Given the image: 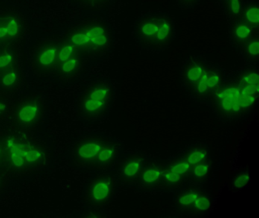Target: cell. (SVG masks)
Wrapping results in <instances>:
<instances>
[{
  "mask_svg": "<svg viewBox=\"0 0 259 218\" xmlns=\"http://www.w3.org/2000/svg\"><path fill=\"white\" fill-rule=\"evenodd\" d=\"M159 15H149L142 18L138 23V36L143 42L152 45L159 27Z\"/></svg>",
  "mask_w": 259,
  "mask_h": 218,
  "instance_id": "cell-10",
  "label": "cell"
},
{
  "mask_svg": "<svg viewBox=\"0 0 259 218\" xmlns=\"http://www.w3.org/2000/svg\"><path fill=\"white\" fill-rule=\"evenodd\" d=\"M60 39H44L31 48L30 65L37 77L54 74L57 67Z\"/></svg>",
  "mask_w": 259,
  "mask_h": 218,
  "instance_id": "cell-4",
  "label": "cell"
},
{
  "mask_svg": "<svg viewBox=\"0 0 259 218\" xmlns=\"http://www.w3.org/2000/svg\"><path fill=\"white\" fill-rule=\"evenodd\" d=\"M258 91V84L246 85V86H241L240 88L242 95H257Z\"/></svg>",
  "mask_w": 259,
  "mask_h": 218,
  "instance_id": "cell-33",
  "label": "cell"
},
{
  "mask_svg": "<svg viewBox=\"0 0 259 218\" xmlns=\"http://www.w3.org/2000/svg\"><path fill=\"white\" fill-rule=\"evenodd\" d=\"M193 167V175L195 178L202 179L207 176L209 170V167L207 164L201 162Z\"/></svg>",
  "mask_w": 259,
  "mask_h": 218,
  "instance_id": "cell-26",
  "label": "cell"
},
{
  "mask_svg": "<svg viewBox=\"0 0 259 218\" xmlns=\"http://www.w3.org/2000/svg\"><path fill=\"white\" fill-rule=\"evenodd\" d=\"M229 10L233 16H238L240 13V0H228Z\"/></svg>",
  "mask_w": 259,
  "mask_h": 218,
  "instance_id": "cell-34",
  "label": "cell"
},
{
  "mask_svg": "<svg viewBox=\"0 0 259 218\" xmlns=\"http://www.w3.org/2000/svg\"><path fill=\"white\" fill-rule=\"evenodd\" d=\"M21 71L19 65L12 67L6 71L0 72V85L6 88L13 87L21 78Z\"/></svg>",
  "mask_w": 259,
  "mask_h": 218,
  "instance_id": "cell-12",
  "label": "cell"
},
{
  "mask_svg": "<svg viewBox=\"0 0 259 218\" xmlns=\"http://www.w3.org/2000/svg\"><path fill=\"white\" fill-rule=\"evenodd\" d=\"M245 23L250 27H257L259 21V9L257 6H251L247 8L244 15Z\"/></svg>",
  "mask_w": 259,
  "mask_h": 218,
  "instance_id": "cell-19",
  "label": "cell"
},
{
  "mask_svg": "<svg viewBox=\"0 0 259 218\" xmlns=\"http://www.w3.org/2000/svg\"><path fill=\"white\" fill-rule=\"evenodd\" d=\"M180 6H184L185 8H190L195 6L198 0H177Z\"/></svg>",
  "mask_w": 259,
  "mask_h": 218,
  "instance_id": "cell-39",
  "label": "cell"
},
{
  "mask_svg": "<svg viewBox=\"0 0 259 218\" xmlns=\"http://www.w3.org/2000/svg\"><path fill=\"white\" fill-rule=\"evenodd\" d=\"M5 107H6L5 104H1V103H0V111L3 110V109L5 108Z\"/></svg>",
  "mask_w": 259,
  "mask_h": 218,
  "instance_id": "cell-40",
  "label": "cell"
},
{
  "mask_svg": "<svg viewBox=\"0 0 259 218\" xmlns=\"http://www.w3.org/2000/svg\"><path fill=\"white\" fill-rule=\"evenodd\" d=\"M207 72H204L203 75L201 76V78L196 83V92L198 94L204 93L208 90L207 89Z\"/></svg>",
  "mask_w": 259,
  "mask_h": 218,
  "instance_id": "cell-31",
  "label": "cell"
},
{
  "mask_svg": "<svg viewBox=\"0 0 259 218\" xmlns=\"http://www.w3.org/2000/svg\"><path fill=\"white\" fill-rule=\"evenodd\" d=\"M193 204L195 208L201 211H206L210 207V201L204 195H198Z\"/></svg>",
  "mask_w": 259,
  "mask_h": 218,
  "instance_id": "cell-25",
  "label": "cell"
},
{
  "mask_svg": "<svg viewBox=\"0 0 259 218\" xmlns=\"http://www.w3.org/2000/svg\"><path fill=\"white\" fill-rule=\"evenodd\" d=\"M116 148L113 143L107 142L102 149L101 150L95 159L93 167H101L110 163L115 154H116Z\"/></svg>",
  "mask_w": 259,
  "mask_h": 218,
  "instance_id": "cell-14",
  "label": "cell"
},
{
  "mask_svg": "<svg viewBox=\"0 0 259 218\" xmlns=\"http://www.w3.org/2000/svg\"><path fill=\"white\" fill-rule=\"evenodd\" d=\"M204 72H205V69L203 65L193 62L186 69V74H185L186 80L190 83H196Z\"/></svg>",
  "mask_w": 259,
  "mask_h": 218,
  "instance_id": "cell-18",
  "label": "cell"
},
{
  "mask_svg": "<svg viewBox=\"0 0 259 218\" xmlns=\"http://www.w3.org/2000/svg\"><path fill=\"white\" fill-rule=\"evenodd\" d=\"M205 157L206 151L204 150H195L186 156V160L191 165V167H193L202 162Z\"/></svg>",
  "mask_w": 259,
  "mask_h": 218,
  "instance_id": "cell-21",
  "label": "cell"
},
{
  "mask_svg": "<svg viewBox=\"0 0 259 218\" xmlns=\"http://www.w3.org/2000/svg\"><path fill=\"white\" fill-rule=\"evenodd\" d=\"M256 96L257 95H242L241 94L237 98L236 101L239 103V105L242 108H245V107H249L251 104H254V101L256 99Z\"/></svg>",
  "mask_w": 259,
  "mask_h": 218,
  "instance_id": "cell-27",
  "label": "cell"
},
{
  "mask_svg": "<svg viewBox=\"0 0 259 218\" xmlns=\"http://www.w3.org/2000/svg\"><path fill=\"white\" fill-rule=\"evenodd\" d=\"M234 33L236 37L239 40H245L251 36V27L246 23H239L236 26Z\"/></svg>",
  "mask_w": 259,
  "mask_h": 218,
  "instance_id": "cell-20",
  "label": "cell"
},
{
  "mask_svg": "<svg viewBox=\"0 0 259 218\" xmlns=\"http://www.w3.org/2000/svg\"><path fill=\"white\" fill-rule=\"evenodd\" d=\"M40 104L36 100H27L19 105L16 112V121L23 126L35 124L40 116Z\"/></svg>",
  "mask_w": 259,
  "mask_h": 218,
  "instance_id": "cell-8",
  "label": "cell"
},
{
  "mask_svg": "<svg viewBox=\"0 0 259 218\" xmlns=\"http://www.w3.org/2000/svg\"><path fill=\"white\" fill-rule=\"evenodd\" d=\"M198 195V194L195 193V192H191V193L183 195L179 199V204L182 206L192 205L195 202Z\"/></svg>",
  "mask_w": 259,
  "mask_h": 218,
  "instance_id": "cell-30",
  "label": "cell"
},
{
  "mask_svg": "<svg viewBox=\"0 0 259 218\" xmlns=\"http://www.w3.org/2000/svg\"><path fill=\"white\" fill-rule=\"evenodd\" d=\"M191 168H192L191 165L185 160H181V161L176 163L175 165H172L169 171L176 173V174H180V175H183V174L187 173L188 171L190 170Z\"/></svg>",
  "mask_w": 259,
  "mask_h": 218,
  "instance_id": "cell-24",
  "label": "cell"
},
{
  "mask_svg": "<svg viewBox=\"0 0 259 218\" xmlns=\"http://www.w3.org/2000/svg\"><path fill=\"white\" fill-rule=\"evenodd\" d=\"M247 51L248 54L252 57H257L259 52V42L257 39H253L250 41L247 46Z\"/></svg>",
  "mask_w": 259,
  "mask_h": 218,
  "instance_id": "cell-35",
  "label": "cell"
},
{
  "mask_svg": "<svg viewBox=\"0 0 259 218\" xmlns=\"http://www.w3.org/2000/svg\"><path fill=\"white\" fill-rule=\"evenodd\" d=\"M172 21L170 18L164 15H160L158 30L152 45L162 46L167 43L172 37Z\"/></svg>",
  "mask_w": 259,
  "mask_h": 218,
  "instance_id": "cell-11",
  "label": "cell"
},
{
  "mask_svg": "<svg viewBox=\"0 0 259 218\" xmlns=\"http://www.w3.org/2000/svg\"><path fill=\"white\" fill-rule=\"evenodd\" d=\"M113 190V180L108 175L97 177L91 182L86 193V200L92 204H101L107 201Z\"/></svg>",
  "mask_w": 259,
  "mask_h": 218,
  "instance_id": "cell-7",
  "label": "cell"
},
{
  "mask_svg": "<svg viewBox=\"0 0 259 218\" xmlns=\"http://www.w3.org/2000/svg\"><path fill=\"white\" fill-rule=\"evenodd\" d=\"M142 164L138 159L128 160L122 168V176L126 180H134L140 174Z\"/></svg>",
  "mask_w": 259,
  "mask_h": 218,
  "instance_id": "cell-15",
  "label": "cell"
},
{
  "mask_svg": "<svg viewBox=\"0 0 259 218\" xmlns=\"http://www.w3.org/2000/svg\"><path fill=\"white\" fill-rule=\"evenodd\" d=\"M8 157V153H7V145H6V148H4V145L0 143V168H1V165L4 164L6 157Z\"/></svg>",
  "mask_w": 259,
  "mask_h": 218,
  "instance_id": "cell-38",
  "label": "cell"
},
{
  "mask_svg": "<svg viewBox=\"0 0 259 218\" xmlns=\"http://www.w3.org/2000/svg\"><path fill=\"white\" fill-rule=\"evenodd\" d=\"M72 1L84 7L95 9L102 7L107 0H72Z\"/></svg>",
  "mask_w": 259,
  "mask_h": 218,
  "instance_id": "cell-23",
  "label": "cell"
},
{
  "mask_svg": "<svg viewBox=\"0 0 259 218\" xmlns=\"http://www.w3.org/2000/svg\"><path fill=\"white\" fill-rule=\"evenodd\" d=\"M258 74L257 73H248L245 74L241 79L242 86L246 85L258 84Z\"/></svg>",
  "mask_w": 259,
  "mask_h": 218,
  "instance_id": "cell-28",
  "label": "cell"
},
{
  "mask_svg": "<svg viewBox=\"0 0 259 218\" xmlns=\"http://www.w3.org/2000/svg\"><path fill=\"white\" fill-rule=\"evenodd\" d=\"M7 148L10 164L16 170L38 169L46 160L43 148L28 142L9 139Z\"/></svg>",
  "mask_w": 259,
  "mask_h": 218,
  "instance_id": "cell-2",
  "label": "cell"
},
{
  "mask_svg": "<svg viewBox=\"0 0 259 218\" xmlns=\"http://www.w3.org/2000/svg\"><path fill=\"white\" fill-rule=\"evenodd\" d=\"M107 142V139L98 135H90L79 139L71 151L72 160L81 167H93L98 153Z\"/></svg>",
  "mask_w": 259,
  "mask_h": 218,
  "instance_id": "cell-6",
  "label": "cell"
},
{
  "mask_svg": "<svg viewBox=\"0 0 259 218\" xmlns=\"http://www.w3.org/2000/svg\"><path fill=\"white\" fill-rule=\"evenodd\" d=\"M62 38L72 43L82 56L98 54L110 42L107 26L95 19L77 23L68 29Z\"/></svg>",
  "mask_w": 259,
  "mask_h": 218,
  "instance_id": "cell-1",
  "label": "cell"
},
{
  "mask_svg": "<svg viewBox=\"0 0 259 218\" xmlns=\"http://www.w3.org/2000/svg\"><path fill=\"white\" fill-rule=\"evenodd\" d=\"M7 48L0 51V72L18 65L17 51L16 50L7 51Z\"/></svg>",
  "mask_w": 259,
  "mask_h": 218,
  "instance_id": "cell-16",
  "label": "cell"
},
{
  "mask_svg": "<svg viewBox=\"0 0 259 218\" xmlns=\"http://www.w3.org/2000/svg\"><path fill=\"white\" fill-rule=\"evenodd\" d=\"M250 180L249 174L247 173H243L241 174L240 175L238 176L234 180V186L237 189H242L244 186L248 184Z\"/></svg>",
  "mask_w": 259,
  "mask_h": 218,
  "instance_id": "cell-32",
  "label": "cell"
},
{
  "mask_svg": "<svg viewBox=\"0 0 259 218\" xmlns=\"http://www.w3.org/2000/svg\"><path fill=\"white\" fill-rule=\"evenodd\" d=\"M241 95L240 88L239 87H229L224 90L221 91L218 94V99L221 98H228L236 99Z\"/></svg>",
  "mask_w": 259,
  "mask_h": 218,
  "instance_id": "cell-22",
  "label": "cell"
},
{
  "mask_svg": "<svg viewBox=\"0 0 259 218\" xmlns=\"http://www.w3.org/2000/svg\"><path fill=\"white\" fill-rule=\"evenodd\" d=\"M84 65L82 54L78 53L69 60L60 64L54 74L60 80H69L75 78L81 73Z\"/></svg>",
  "mask_w": 259,
  "mask_h": 218,
  "instance_id": "cell-9",
  "label": "cell"
},
{
  "mask_svg": "<svg viewBox=\"0 0 259 218\" xmlns=\"http://www.w3.org/2000/svg\"><path fill=\"white\" fill-rule=\"evenodd\" d=\"M29 30L26 17L16 9L0 10V47L19 45Z\"/></svg>",
  "mask_w": 259,
  "mask_h": 218,
  "instance_id": "cell-3",
  "label": "cell"
},
{
  "mask_svg": "<svg viewBox=\"0 0 259 218\" xmlns=\"http://www.w3.org/2000/svg\"><path fill=\"white\" fill-rule=\"evenodd\" d=\"M60 40V47H59L58 54H57V67L79 53L76 48L66 39L61 37Z\"/></svg>",
  "mask_w": 259,
  "mask_h": 218,
  "instance_id": "cell-13",
  "label": "cell"
},
{
  "mask_svg": "<svg viewBox=\"0 0 259 218\" xmlns=\"http://www.w3.org/2000/svg\"><path fill=\"white\" fill-rule=\"evenodd\" d=\"M221 76L215 72H207V89H212L219 85Z\"/></svg>",
  "mask_w": 259,
  "mask_h": 218,
  "instance_id": "cell-29",
  "label": "cell"
},
{
  "mask_svg": "<svg viewBox=\"0 0 259 218\" xmlns=\"http://www.w3.org/2000/svg\"><path fill=\"white\" fill-rule=\"evenodd\" d=\"M111 95V87L108 83L103 81L92 83L80 98V115L89 120L101 116L108 107Z\"/></svg>",
  "mask_w": 259,
  "mask_h": 218,
  "instance_id": "cell-5",
  "label": "cell"
},
{
  "mask_svg": "<svg viewBox=\"0 0 259 218\" xmlns=\"http://www.w3.org/2000/svg\"><path fill=\"white\" fill-rule=\"evenodd\" d=\"M141 181L145 186H153L160 180L161 172L155 167H149L140 172Z\"/></svg>",
  "mask_w": 259,
  "mask_h": 218,
  "instance_id": "cell-17",
  "label": "cell"
},
{
  "mask_svg": "<svg viewBox=\"0 0 259 218\" xmlns=\"http://www.w3.org/2000/svg\"><path fill=\"white\" fill-rule=\"evenodd\" d=\"M234 100L235 99H233V98H221V99H220V105H221V108L225 112H231L232 104H233V102Z\"/></svg>",
  "mask_w": 259,
  "mask_h": 218,
  "instance_id": "cell-37",
  "label": "cell"
},
{
  "mask_svg": "<svg viewBox=\"0 0 259 218\" xmlns=\"http://www.w3.org/2000/svg\"><path fill=\"white\" fill-rule=\"evenodd\" d=\"M163 177H164L166 181L170 184H175L178 183L181 179V175L180 174H176V173L172 172V171H168L163 174Z\"/></svg>",
  "mask_w": 259,
  "mask_h": 218,
  "instance_id": "cell-36",
  "label": "cell"
}]
</instances>
